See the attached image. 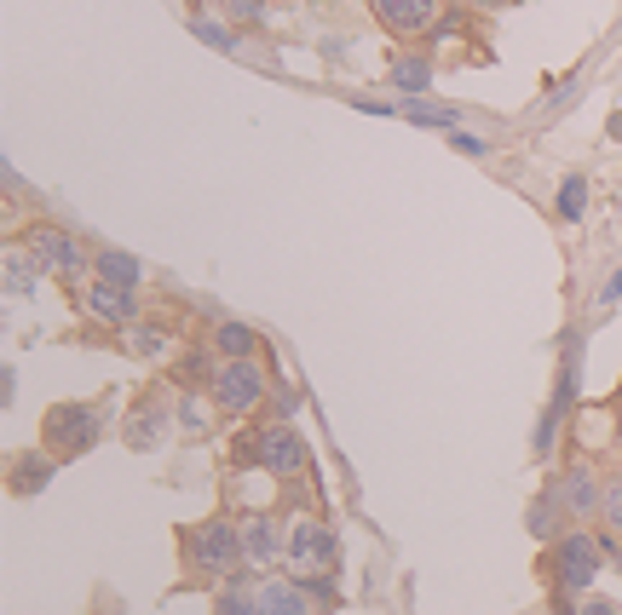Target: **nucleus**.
Returning <instances> with one entry per match:
<instances>
[{
  "mask_svg": "<svg viewBox=\"0 0 622 615\" xmlns=\"http://www.w3.org/2000/svg\"><path fill=\"white\" fill-rule=\"evenodd\" d=\"M179 552H185V569L203 581H231L243 569V518L231 512H214L203 524L179 529Z\"/></svg>",
  "mask_w": 622,
  "mask_h": 615,
  "instance_id": "obj_1",
  "label": "nucleus"
},
{
  "mask_svg": "<svg viewBox=\"0 0 622 615\" xmlns=\"http://www.w3.org/2000/svg\"><path fill=\"white\" fill-rule=\"evenodd\" d=\"M110 432V415L98 403H52L41 415V448L52 460H82Z\"/></svg>",
  "mask_w": 622,
  "mask_h": 615,
  "instance_id": "obj_2",
  "label": "nucleus"
},
{
  "mask_svg": "<svg viewBox=\"0 0 622 615\" xmlns=\"http://www.w3.org/2000/svg\"><path fill=\"white\" fill-rule=\"evenodd\" d=\"M208 397H214V408H219L225 420L259 415V408L271 403V374H266V362H259V357H231V362H219L214 380H208Z\"/></svg>",
  "mask_w": 622,
  "mask_h": 615,
  "instance_id": "obj_3",
  "label": "nucleus"
},
{
  "mask_svg": "<svg viewBox=\"0 0 622 615\" xmlns=\"http://www.w3.org/2000/svg\"><path fill=\"white\" fill-rule=\"evenodd\" d=\"M231 455L243 466L271 471V478H294V471H306V438L294 432V420H259L254 432L236 438Z\"/></svg>",
  "mask_w": 622,
  "mask_h": 615,
  "instance_id": "obj_4",
  "label": "nucleus"
},
{
  "mask_svg": "<svg viewBox=\"0 0 622 615\" xmlns=\"http://www.w3.org/2000/svg\"><path fill=\"white\" fill-rule=\"evenodd\" d=\"M289 576L312 581V576H340V536L317 518V512H289Z\"/></svg>",
  "mask_w": 622,
  "mask_h": 615,
  "instance_id": "obj_5",
  "label": "nucleus"
},
{
  "mask_svg": "<svg viewBox=\"0 0 622 615\" xmlns=\"http://www.w3.org/2000/svg\"><path fill=\"white\" fill-rule=\"evenodd\" d=\"M17 248L35 259L41 276H58V282H70V288H82V282L93 276V254L70 231H58V224H29V231L17 236Z\"/></svg>",
  "mask_w": 622,
  "mask_h": 615,
  "instance_id": "obj_6",
  "label": "nucleus"
},
{
  "mask_svg": "<svg viewBox=\"0 0 622 615\" xmlns=\"http://www.w3.org/2000/svg\"><path fill=\"white\" fill-rule=\"evenodd\" d=\"M173 426H179V397H168V385H145L122 415V443L138 448V455H150Z\"/></svg>",
  "mask_w": 622,
  "mask_h": 615,
  "instance_id": "obj_7",
  "label": "nucleus"
},
{
  "mask_svg": "<svg viewBox=\"0 0 622 615\" xmlns=\"http://www.w3.org/2000/svg\"><path fill=\"white\" fill-rule=\"evenodd\" d=\"M599 564H606V546H599L588 529H571V536H565V541H553V552H548L553 587L565 592V599H576V592H588V587H594Z\"/></svg>",
  "mask_w": 622,
  "mask_h": 615,
  "instance_id": "obj_8",
  "label": "nucleus"
},
{
  "mask_svg": "<svg viewBox=\"0 0 622 615\" xmlns=\"http://www.w3.org/2000/svg\"><path fill=\"white\" fill-rule=\"evenodd\" d=\"M75 311H82L93 328H115V334H122V328L138 322L145 305H138V288H122V282H105V276H87L82 288H75Z\"/></svg>",
  "mask_w": 622,
  "mask_h": 615,
  "instance_id": "obj_9",
  "label": "nucleus"
},
{
  "mask_svg": "<svg viewBox=\"0 0 622 615\" xmlns=\"http://www.w3.org/2000/svg\"><path fill=\"white\" fill-rule=\"evenodd\" d=\"M289 558V518H271V512H248L243 518V564L248 569H271Z\"/></svg>",
  "mask_w": 622,
  "mask_h": 615,
  "instance_id": "obj_10",
  "label": "nucleus"
},
{
  "mask_svg": "<svg viewBox=\"0 0 622 615\" xmlns=\"http://www.w3.org/2000/svg\"><path fill=\"white\" fill-rule=\"evenodd\" d=\"M565 340H571V352H565V368H559V385H553V403H548V415H541V432H536V455H548V448H553L559 426H565L571 403H576V385H582V334H565Z\"/></svg>",
  "mask_w": 622,
  "mask_h": 615,
  "instance_id": "obj_11",
  "label": "nucleus"
},
{
  "mask_svg": "<svg viewBox=\"0 0 622 615\" xmlns=\"http://www.w3.org/2000/svg\"><path fill=\"white\" fill-rule=\"evenodd\" d=\"M375 17H380V29H387V35L420 40V35L438 29L444 7H438V0H375Z\"/></svg>",
  "mask_w": 622,
  "mask_h": 615,
  "instance_id": "obj_12",
  "label": "nucleus"
},
{
  "mask_svg": "<svg viewBox=\"0 0 622 615\" xmlns=\"http://www.w3.org/2000/svg\"><path fill=\"white\" fill-rule=\"evenodd\" d=\"M553 495L565 501V512H571V518H599V501H606V483L594 478V466H588V460H571V466L553 478Z\"/></svg>",
  "mask_w": 622,
  "mask_h": 615,
  "instance_id": "obj_13",
  "label": "nucleus"
},
{
  "mask_svg": "<svg viewBox=\"0 0 622 615\" xmlns=\"http://www.w3.org/2000/svg\"><path fill=\"white\" fill-rule=\"evenodd\" d=\"M58 460L47 455V448H17V455L7 460V489L12 495H41V489L52 483Z\"/></svg>",
  "mask_w": 622,
  "mask_h": 615,
  "instance_id": "obj_14",
  "label": "nucleus"
},
{
  "mask_svg": "<svg viewBox=\"0 0 622 615\" xmlns=\"http://www.w3.org/2000/svg\"><path fill=\"white\" fill-rule=\"evenodd\" d=\"M259 615H312V592H306V581H294V576L259 581Z\"/></svg>",
  "mask_w": 622,
  "mask_h": 615,
  "instance_id": "obj_15",
  "label": "nucleus"
},
{
  "mask_svg": "<svg viewBox=\"0 0 622 615\" xmlns=\"http://www.w3.org/2000/svg\"><path fill=\"white\" fill-rule=\"evenodd\" d=\"M432 52H398L392 58V70H387V87L392 93H404V98H420V93H427L432 87Z\"/></svg>",
  "mask_w": 622,
  "mask_h": 615,
  "instance_id": "obj_16",
  "label": "nucleus"
},
{
  "mask_svg": "<svg viewBox=\"0 0 622 615\" xmlns=\"http://www.w3.org/2000/svg\"><path fill=\"white\" fill-rule=\"evenodd\" d=\"M525 524H530V536H536V541H548V546L571 536V512H565V501L553 495V483L541 489V501L530 506V518H525Z\"/></svg>",
  "mask_w": 622,
  "mask_h": 615,
  "instance_id": "obj_17",
  "label": "nucleus"
},
{
  "mask_svg": "<svg viewBox=\"0 0 622 615\" xmlns=\"http://www.w3.org/2000/svg\"><path fill=\"white\" fill-rule=\"evenodd\" d=\"M168 345H173V334H168L162 322H145V317H138L133 328H122V352H127V357H138V362L168 357Z\"/></svg>",
  "mask_w": 622,
  "mask_h": 615,
  "instance_id": "obj_18",
  "label": "nucleus"
},
{
  "mask_svg": "<svg viewBox=\"0 0 622 615\" xmlns=\"http://www.w3.org/2000/svg\"><path fill=\"white\" fill-rule=\"evenodd\" d=\"M93 276L122 282V288H145V265H138L133 254H122V248H98L93 254Z\"/></svg>",
  "mask_w": 622,
  "mask_h": 615,
  "instance_id": "obj_19",
  "label": "nucleus"
},
{
  "mask_svg": "<svg viewBox=\"0 0 622 615\" xmlns=\"http://www.w3.org/2000/svg\"><path fill=\"white\" fill-rule=\"evenodd\" d=\"M214 615H259V587L248 576H231L214 592Z\"/></svg>",
  "mask_w": 622,
  "mask_h": 615,
  "instance_id": "obj_20",
  "label": "nucleus"
},
{
  "mask_svg": "<svg viewBox=\"0 0 622 615\" xmlns=\"http://www.w3.org/2000/svg\"><path fill=\"white\" fill-rule=\"evenodd\" d=\"M214 352L219 357H259V328H248V322H219L214 328Z\"/></svg>",
  "mask_w": 622,
  "mask_h": 615,
  "instance_id": "obj_21",
  "label": "nucleus"
},
{
  "mask_svg": "<svg viewBox=\"0 0 622 615\" xmlns=\"http://www.w3.org/2000/svg\"><path fill=\"white\" fill-rule=\"evenodd\" d=\"M214 397H203V392H179V432L185 438H208L214 432Z\"/></svg>",
  "mask_w": 622,
  "mask_h": 615,
  "instance_id": "obj_22",
  "label": "nucleus"
},
{
  "mask_svg": "<svg viewBox=\"0 0 622 615\" xmlns=\"http://www.w3.org/2000/svg\"><path fill=\"white\" fill-rule=\"evenodd\" d=\"M553 213L565 219V224H576L582 213H588V179L582 173H571V179H559V196H553Z\"/></svg>",
  "mask_w": 622,
  "mask_h": 615,
  "instance_id": "obj_23",
  "label": "nucleus"
},
{
  "mask_svg": "<svg viewBox=\"0 0 622 615\" xmlns=\"http://www.w3.org/2000/svg\"><path fill=\"white\" fill-rule=\"evenodd\" d=\"M404 121H415V127H438V133H461V110H444V104H404Z\"/></svg>",
  "mask_w": 622,
  "mask_h": 615,
  "instance_id": "obj_24",
  "label": "nucleus"
},
{
  "mask_svg": "<svg viewBox=\"0 0 622 615\" xmlns=\"http://www.w3.org/2000/svg\"><path fill=\"white\" fill-rule=\"evenodd\" d=\"M214 368H219V362H214V357L203 352V345H191V352L179 357V368H173V380L185 385V392H196V380H214Z\"/></svg>",
  "mask_w": 622,
  "mask_h": 615,
  "instance_id": "obj_25",
  "label": "nucleus"
},
{
  "mask_svg": "<svg viewBox=\"0 0 622 615\" xmlns=\"http://www.w3.org/2000/svg\"><path fill=\"white\" fill-rule=\"evenodd\" d=\"M35 282H41V271H35V259L17 248V254H7V294H35Z\"/></svg>",
  "mask_w": 622,
  "mask_h": 615,
  "instance_id": "obj_26",
  "label": "nucleus"
},
{
  "mask_svg": "<svg viewBox=\"0 0 622 615\" xmlns=\"http://www.w3.org/2000/svg\"><path fill=\"white\" fill-rule=\"evenodd\" d=\"M599 524L611 529V541H622V471L606 478V501H599Z\"/></svg>",
  "mask_w": 622,
  "mask_h": 615,
  "instance_id": "obj_27",
  "label": "nucleus"
},
{
  "mask_svg": "<svg viewBox=\"0 0 622 615\" xmlns=\"http://www.w3.org/2000/svg\"><path fill=\"white\" fill-rule=\"evenodd\" d=\"M191 35H196V40H208V47H219V52H231V47H236V35H231L225 24H214V17H203V12L191 17Z\"/></svg>",
  "mask_w": 622,
  "mask_h": 615,
  "instance_id": "obj_28",
  "label": "nucleus"
},
{
  "mask_svg": "<svg viewBox=\"0 0 622 615\" xmlns=\"http://www.w3.org/2000/svg\"><path fill=\"white\" fill-rule=\"evenodd\" d=\"M231 24L236 29H266L271 17H266V0H231Z\"/></svg>",
  "mask_w": 622,
  "mask_h": 615,
  "instance_id": "obj_29",
  "label": "nucleus"
},
{
  "mask_svg": "<svg viewBox=\"0 0 622 615\" xmlns=\"http://www.w3.org/2000/svg\"><path fill=\"white\" fill-rule=\"evenodd\" d=\"M467 24H473V12H461V7H450L444 17H438V29H432V40H455V35H467Z\"/></svg>",
  "mask_w": 622,
  "mask_h": 615,
  "instance_id": "obj_30",
  "label": "nucleus"
},
{
  "mask_svg": "<svg viewBox=\"0 0 622 615\" xmlns=\"http://www.w3.org/2000/svg\"><path fill=\"white\" fill-rule=\"evenodd\" d=\"M450 145H455L461 156H473V161H485V156H490V145H485V138H473V133H450Z\"/></svg>",
  "mask_w": 622,
  "mask_h": 615,
  "instance_id": "obj_31",
  "label": "nucleus"
},
{
  "mask_svg": "<svg viewBox=\"0 0 622 615\" xmlns=\"http://www.w3.org/2000/svg\"><path fill=\"white\" fill-rule=\"evenodd\" d=\"M12 397H17V368L7 362L0 368V408H12Z\"/></svg>",
  "mask_w": 622,
  "mask_h": 615,
  "instance_id": "obj_32",
  "label": "nucleus"
},
{
  "mask_svg": "<svg viewBox=\"0 0 622 615\" xmlns=\"http://www.w3.org/2000/svg\"><path fill=\"white\" fill-rule=\"evenodd\" d=\"M617 299H622V271H611L606 288H599V305H617Z\"/></svg>",
  "mask_w": 622,
  "mask_h": 615,
  "instance_id": "obj_33",
  "label": "nucleus"
},
{
  "mask_svg": "<svg viewBox=\"0 0 622 615\" xmlns=\"http://www.w3.org/2000/svg\"><path fill=\"white\" fill-rule=\"evenodd\" d=\"M576 615H622V610H617V604H611V599H594V604H582V610H576Z\"/></svg>",
  "mask_w": 622,
  "mask_h": 615,
  "instance_id": "obj_34",
  "label": "nucleus"
},
{
  "mask_svg": "<svg viewBox=\"0 0 622 615\" xmlns=\"http://www.w3.org/2000/svg\"><path fill=\"white\" fill-rule=\"evenodd\" d=\"M490 7H508V0H490Z\"/></svg>",
  "mask_w": 622,
  "mask_h": 615,
  "instance_id": "obj_35",
  "label": "nucleus"
}]
</instances>
